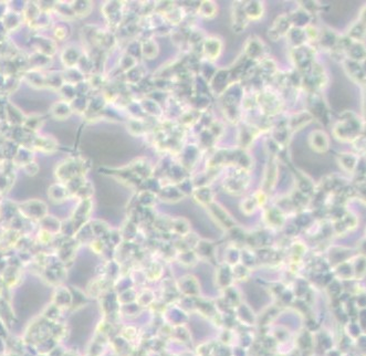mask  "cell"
<instances>
[{"label": "cell", "mask_w": 366, "mask_h": 356, "mask_svg": "<svg viewBox=\"0 0 366 356\" xmlns=\"http://www.w3.org/2000/svg\"><path fill=\"white\" fill-rule=\"evenodd\" d=\"M264 51L262 42L257 39H250L246 45V53L250 58H259Z\"/></svg>", "instance_id": "52a82bcc"}, {"label": "cell", "mask_w": 366, "mask_h": 356, "mask_svg": "<svg viewBox=\"0 0 366 356\" xmlns=\"http://www.w3.org/2000/svg\"><path fill=\"white\" fill-rule=\"evenodd\" d=\"M248 18L244 10V3L236 2L232 8V29L236 32L244 31L248 25Z\"/></svg>", "instance_id": "3957f363"}, {"label": "cell", "mask_w": 366, "mask_h": 356, "mask_svg": "<svg viewBox=\"0 0 366 356\" xmlns=\"http://www.w3.org/2000/svg\"><path fill=\"white\" fill-rule=\"evenodd\" d=\"M199 14L204 18H214L217 15V6L213 1H202L199 6Z\"/></svg>", "instance_id": "ba28073f"}, {"label": "cell", "mask_w": 366, "mask_h": 356, "mask_svg": "<svg viewBox=\"0 0 366 356\" xmlns=\"http://www.w3.org/2000/svg\"><path fill=\"white\" fill-rule=\"evenodd\" d=\"M362 129V125L359 119L356 117H346L341 123L337 124V127L334 128V133L337 137L341 138L343 141H348L352 138L359 137V133Z\"/></svg>", "instance_id": "6da1fadb"}, {"label": "cell", "mask_w": 366, "mask_h": 356, "mask_svg": "<svg viewBox=\"0 0 366 356\" xmlns=\"http://www.w3.org/2000/svg\"><path fill=\"white\" fill-rule=\"evenodd\" d=\"M244 10L248 20H258L261 18L262 14H264V8H262L261 3L258 1L244 3Z\"/></svg>", "instance_id": "8992f818"}, {"label": "cell", "mask_w": 366, "mask_h": 356, "mask_svg": "<svg viewBox=\"0 0 366 356\" xmlns=\"http://www.w3.org/2000/svg\"><path fill=\"white\" fill-rule=\"evenodd\" d=\"M310 144L317 152H325L329 149V138L322 131H314L310 135Z\"/></svg>", "instance_id": "5b68a950"}, {"label": "cell", "mask_w": 366, "mask_h": 356, "mask_svg": "<svg viewBox=\"0 0 366 356\" xmlns=\"http://www.w3.org/2000/svg\"><path fill=\"white\" fill-rule=\"evenodd\" d=\"M291 30V20L288 16L283 15L278 17L277 19L274 20V23L271 25L268 34L272 40H279L282 37L286 36V34L289 33Z\"/></svg>", "instance_id": "7a4b0ae2"}, {"label": "cell", "mask_w": 366, "mask_h": 356, "mask_svg": "<svg viewBox=\"0 0 366 356\" xmlns=\"http://www.w3.org/2000/svg\"><path fill=\"white\" fill-rule=\"evenodd\" d=\"M202 50H204L205 55L207 56L209 60H216L221 53L222 42L220 39H218L216 37L208 38L206 39L204 47H202Z\"/></svg>", "instance_id": "277c9868"}]
</instances>
